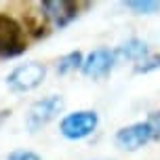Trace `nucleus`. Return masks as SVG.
Wrapping results in <instances>:
<instances>
[{
  "mask_svg": "<svg viewBox=\"0 0 160 160\" xmlns=\"http://www.w3.org/2000/svg\"><path fill=\"white\" fill-rule=\"evenodd\" d=\"M25 48H28V40L23 25L7 13H0V57L11 59L25 53Z\"/></svg>",
  "mask_w": 160,
  "mask_h": 160,
  "instance_id": "obj_1",
  "label": "nucleus"
},
{
  "mask_svg": "<svg viewBox=\"0 0 160 160\" xmlns=\"http://www.w3.org/2000/svg\"><path fill=\"white\" fill-rule=\"evenodd\" d=\"M63 97L61 95H48L44 99H38L36 103H32V108L25 114V127L30 133H36L40 128H44L51 122L55 120L59 114L63 112Z\"/></svg>",
  "mask_w": 160,
  "mask_h": 160,
  "instance_id": "obj_2",
  "label": "nucleus"
},
{
  "mask_svg": "<svg viewBox=\"0 0 160 160\" xmlns=\"http://www.w3.org/2000/svg\"><path fill=\"white\" fill-rule=\"evenodd\" d=\"M44 76H47V68L38 61H30V63L15 68L8 74L7 84L15 93H28V91H34L36 87H40Z\"/></svg>",
  "mask_w": 160,
  "mask_h": 160,
  "instance_id": "obj_3",
  "label": "nucleus"
},
{
  "mask_svg": "<svg viewBox=\"0 0 160 160\" xmlns=\"http://www.w3.org/2000/svg\"><path fill=\"white\" fill-rule=\"evenodd\" d=\"M97 124H99L97 112H93V110H80V112L68 114V116L61 120L59 131H61V135H63L65 139L76 141V139L88 137L97 128Z\"/></svg>",
  "mask_w": 160,
  "mask_h": 160,
  "instance_id": "obj_4",
  "label": "nucleus"
},
{
  "mask_svg": "<svg viewBox=\"0 0 160 160\" xmlns=\"http://www.w3.org/2000/svg\"><path fill=\"white\" fill-rule=\"evenodd\" d=\"M154 137V128L152 124L145 120V122H135V124H128V127H122L116 133L114 141L118 148L127 150V152H135V150H141L143 145H148Z\"/></svg>",
  "mask_w": 160,
  "mask_h": 160,
  "instance_id": "obj_5",
  "label": "nucleus"
},
{
  "mask_svg": "<svg viewBox=\"0 0 160 160\" xmlns=\"http://www.w3.org/2000/svg\"><path fill=\"white\" fill-rule=\"evenodd\" d=\"M116 51H110V48H97L91 55L82 61V74L88 76V78H103L112 72V68L116 65Z\"/></svg>",
  "mask_w": 160,
  "mask_h": 160,
  "instance_id": "obj_6",
  "label": "nucleus"
},
{
  "mask_svg": "<svg viewBox=\"0 0 160 160\" xmlns=\"http://www.w3.org/2000/svg\"><path fill=\"white\" fill-rule=\"evenodd\" d=\"M42 11H44L42 15L48 21H53L57 28H65L78 17V4L70 0H44Z\"/></svg>",
  "mask_w": 160,
  "mask_h": 160,
  "instance_id": "obj_7",
  "label": "nucleus"
},
{
  "mask_svg": "<svg viewBox=\"0 0 160 160\" xmlns=\"http://www.w3.org/2000/svg\"><path fill=\"white\" fill-rule=\"evenodd\" d=\"M148 44H145L143 40L139 38H131L127 40L122 47H118V51H116V55L124 57V59H131V61H143V59H148Z\"/></svg>",
  "mask_w": 160,
  "mask_h": 160,
  "instance_id": "obj_8",
  "label": "nucleus"
},
{
  "mask_svg": "<svg viewBox=\"0 0 160 160\" xmlns=\"http://www.w3.org/2000/svg\"><path fill=\"white\" fill-rule=\"evenodd\" d=\"M25 30L32 34L34 38H42L48 34V28H47V21H44V15L42 13H28L25 17Z\"/></svg>",
  "mask_w": 160,
  "mask_h": 160,
  "instance_id": "obj_9",
  "label": "nucleus"
},
{
  "mask_svg": "<svg viewBox=\"0 0 160 160\" xmlns=\"http://www.w3.org/2000/svg\"><path fill=\"white\" fill-rule=\"evenodd\" d=\"M82 61H84L82 53H80V51H72V53H68L65 57L59 59L57 72L59 74H68V72H72V70H78V68H82Z\"/></svg>",
  "mask_w": 160,
  "mask_h": 160,
  "instance_id": "obj_10",
  "label": "nucleus"
},
{
  "mask_svg": "<svg viewBox=\"0 0 160 160\" xmlns=\"http://www.w3.org/2000/svg\"><path fill=\"white\" fill-rule=\"evenodd\" d=\"M127 7L135 11L137 15H154L160 11V2L158 0H128Z\"/></svg>",
  "mask_w": 160,
  "mask_h": 160,
  "instance_id": "obj_11",
  "label": "nucleus"
},
{
  "mask_svg": "<svg viewBox=\"0 0 160 160\" xmlns=\"http://www.w3.org/2000/svg\"><path fill=\"white\" fill-rule=\"evenodd\" d=\"M160 68V55H154V57H148L141 61V65H137V72H152V70H158Z\"/></svg>",
  "mask_w": 160,
  "mask_h": 160,
  "instance_id": "obj_12",
  "label": "nucleus"
},
{
  "mask_svg": "<svg viewBox=\"0 0 160 160\" xmlns=\"http://www.w3.org/2000/svg\"><path fill=\"white\" fill-rule=\"evenodd\" d=\"M7 160H42L36 152H30V150H17V152L8 154Z\"/></svg>",
  "mask_w": 160,
  "mask_h": 160,
  "instance_id": "obj_13",
  "label": "nucleus"
},
{
  "mask_svg": "<svg viewBox=\"0 0 160 160\" xmlns=\"http://www.w3.org/2000/svg\"><path fill=\"white\" fill-rule=\"evenodd\" d=\"M150 124H152L154 128V137L156 139H160V112H154L152 116H150V120H148Z\"/></svg>",
  "mask_w": 160,
  "mask_h": 160,
  "instance_id": "obj_14",
  "label": "nucleus"
}]
</instances>
